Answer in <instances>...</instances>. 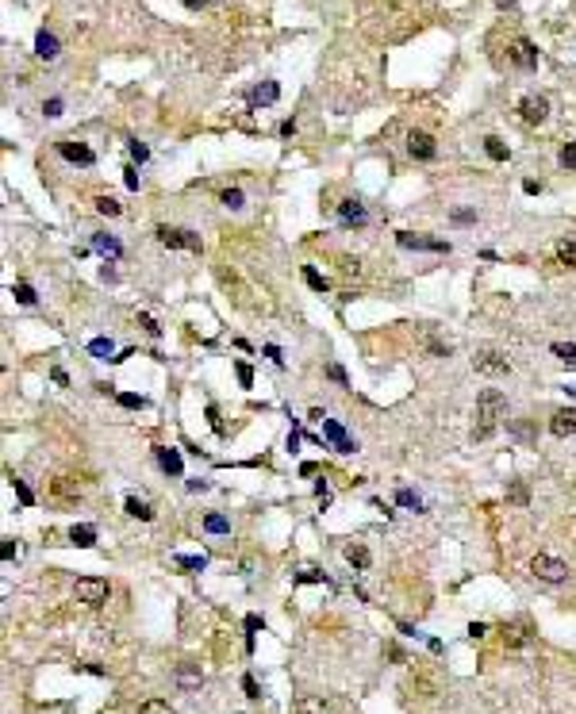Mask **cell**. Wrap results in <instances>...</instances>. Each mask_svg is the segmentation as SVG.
<instances>
[{
	"mask_svg": "<svg viewBox=\"0 0 576 714\" xmlns=\"http://www.w3.org/2000/svg\"><path fill=\"white\" fill-rule=\"evenodd\" d=\"M503 419H508V400H503V392L484 388V392H480V400H477V426H473V438H477V442L492 438Z\"/></svg>",
	"mask_w": 576,
	"mask_h": 714,
	"instance_id": "6da1fadb",
	"label": "cell"
},
{
	"mask_svg": "<svg viewBox=\"0 0 576 714\" xmlns=\"http://www.w3.org/2000/svg\"><path fill=\"white\" fill-rule=\"evenodd\" d=\"M530 572H534L538 580H546V584H561V580H568V565L561 557H549V553H538V557L530 561Z\"/></svg>",
	"mask_w": 576,
	"mask_h": 714,
	"instance_id": "7a4b0ae2",
	"label": "cell"
},
{
	"mask_svg": "<svg viewBox=\"0 0 576 714\" xmlns=\"http://www.w3.org/2000/svg\"><path fill=\"white\" fill-rule=\"evenodd\" d=\"M154 238L166 246V250H200V235H192L185 227H158Z\"/></svg>",
	"mask_w": 576,
	"mask_h": 714,
	"instance_id": "3957f363",
	"label": "cell"
},
{
	"mask_svg": "<svg viewBox=\"0 0 576 714\" xmlns=\"http://www.w3.org/2000/svg\"><path fill=\"white\" fill-rule=\"evenodd\" d=\"M73 596H77L85 607H104V603H108V580H100V576H81L77 584H73Z\"/></svg>",
	"mask_w": 576,
	"mask_h": 714,
	"instance_id": "277c9868",
	"label": "cell"
},
{
	"mask_svg": "<svg viewBox=\"0 0 576 714\" xmlns=\"http://www.w3.org/2000/svg\"><path fill=\"white\" fill-rule=\"evenodd\" d=\"M396 242L403 250H427V254H449V242L446 238H427V235H415V231H396Z\"/></svg>",
	"mask_w": 576,
	"mask_h": 714,
	"instance_id": "5b68a950",
	"label": "cell"
},
{
	"mask_svg": "<svg viewBox=\"0 0 576 714\" xmlns=\"http://www.w3.org/2000/svg\"><path fill=\"white\" fill-rule=\"evenodd\" d=\"M508 58L515 62V66L523 69V73H530V69H538V47L527 39V35H518V39H511Z\"/></svg>",
	"mask_w": 576,
	"mask_h": 714,
	"instance_id": "8992f818",
	"label": "cell"
},
{
	"mask_svg": "<svg viewBox=\"0 0 576 714\" xmlns=\"http://www.w3.org/2000/svg\"><path fill=\"white\" fill-rule=\"evenodd\" d=\"M473 369L484 372V377H503V372H511V361L499 350H480L477 357H473Z\"/></svg>",
	"mask_w": 576,
	"mask_h": 714,
	"instance_id": "52a82bcc",
	"label": "cell"
},
{
	"mask_svg": "<svg viewBox=\"0 0 576 714\" xmlns=\"http://www.w3.org/2000/svg\"><path fill=\"white\" fill-rule=\"evenodd\" d=\"M408 154L415 157V162H434L438 142H434V135H427V131H411V135H408Z\"/></svg>",
	"mask_w": 576,
	"mask_h": 714,
	"instance_id": "ba28073f",
	"label": "cell"
},
{
	"mask_svg": "<svg viewBox=\"0 0 576 714\" xmlns=\"http://www.w3.org/2000/svg\"><path fill=\"white\" fill-rule=\"evenodd\" d=\"M58 154L66 157V162H73V166H97V154H92V146H85V142H73V138H62L58 142Z\"/></svg>",
	"mask_w": 576,
	"mask_h": 714,
	"instance_id": "9c48e42d",
	"label": "cell"
},
{
	"mask_svg": "<svg viewBox=\"0 0 576 714\" xmlns=\"http://www.w3.org/2000/svg\"><path fill=\"white\" fill-rule=\"evenodd\" d=\"M338 223L342 227H365V223H369V207H365L358 196L342 200V204H338Z\"/></svg>",
	"mask_w": 576,
	"mask_h": 714,
	"instance_id": "30bf717a",
	"label": "cell"
},
{
	"mask_svg": "<svg viewBox=\"0 0 576 714\" xmlns=\"http://www.w3.org/2000/svg\"><path fill=\"white\" fill-rule=\"evenodd\" d=\"M323 438L331 442L338 453H353V450H358V442L346 434V426H342L338 419H323Z\"/></svg>",
	"mask_w": 576,
	"mask_h": 714,
	"instance_id": "8fae6325",
	"label": "cell"
},
{
	"mask_svg": "<svg viewBox=\"0 0 576 714\" xmlns=\"http://www.w3.org/2000/svg\"><path fill=\"white\" fill-rule=\"evenodd\" d=\"M518 116L527 119V123H546V116H549V100H546V97H527L523 104H518Z\"/></svg>",
	"mask_w": 576,
	"mask_h": 714,
	"instance_id": "7c38bea8",
	"label": "cell"
},
{
	"mask_svg": "<svg viewBox=\"0 0 576 714\" xmlns=\"http://www.w3.org/2000/svg\"><path fill=\"white\" fill-rule=\"evenodd\" d=\"M35 54H39L42 62H54L62 54V42H58V35H54V31H47L42 27L39 35H35Z\"/></svg>",
	"mask_w": 576,
	"mask_h": 714,
	"instance_id": "4fadbf2b",
	"label": "cell"
},
{
	"mask_svg": "<svg viewBox=\"0 0 576 714\" xmlns=\"http://www.w3.org/2000/svg\"><path fill=\"white\" fill-rule=\"evenodd\" d=\"M154 457H158V465L169 472V476H181L185 472V461H181V450H173V446H158L154 450Z\"/></svg>",
	"mask_w": 576,
	"mask_h": 714,
	"instance_id": "5bb4252c",
	"label": "cell"
},
{
	"mask_svg": "<svg viewBox=\"0 0 576 714\" xmlns=\"http://www.w3.org/2000/svg\"><path fill=\"white\" fill-rule=\"evenodd\" d=\"M277 100H281V85H277V81H262V85L250 92V104H258V108H269Z\"/></svg>",
	"mask_w": 576,
	"mask_h": 714,
	"instance_id": "9a60e30c",
	"label": "cell"
},
{
	"mask_svg": "<svg viewBox=\"0 0 576 714\" xmlns=\"http://www.w3.org/2000/svg\"><path fill=\"white\" fill-rule=\"evenodd\" d=\"M549 434H557V438L576 434V411H557L553 419H549Z\"/></svg>",
	"mask_w": 576,
	"mask_h": 714,
	"instance_id": "2e32d148",
	"label": "cell"
},
{
	"mask_svg": "<svg viewBox=\"0 0 576 714\" xmlns=\"http://www.w3.org/2000/svg\"><path fill=\"white\" fill-rule=\"evenodd\" d=\"M296 714H331V703L323 695H300L296 699Z\"/></svg>",
	"mask_w": 576,
	"mask_h": 714,
	"instance_id": "e0dca14e",
	"label": "cell"
},
{
	"mask_svg": "<svg viewBox=\"0 0 576 714\" xmlns=\"http://www.w3.org/2000/svg\"><path fill=\"white\" fill-rule=\"evenodd\" d=\"M92 250H97V254H104V257H119V254H123L119 238H112V235H92Z\"/></svg>",
	"mask_w": 576,
	"mask_h": 714,
	"instance_id": "ac0fdd59",
	"label": "cell"
},
{
	"mask_svg": "<svg viewBox=\"0 0 576 714\" xmlns=\"http://www.w3.org/2000/svg\"><path fill=\"white\" fill-rule=\"evenodd\" d=\"M173 565L177 568H188V572H200V568H208V557H204V553H177Z\"/></svg>",
	"mask_w": 576,
	"mask_h": 714,
	"instance_id": "d6986e66",
	"label": "cell"
},
{
	"mask_svg": "<svg viewBox=\"0 0 576 714\" xmlns=\"http://www.w3.org/2000/svg\"><path fill=\"white\" fill-rule=\"evenodd\" d=\"M88 353L100 357V361H116V357H112V353H116V342H112V338H92V342H88Z\"/></svg>",
	"mask_w": 576,
	"mask_h": 714,
	"instance_id": "ffe728a7",
	"label": "cell"
},
{
	"mask_svg": "<svg viewBox=\"0 0 576 714\" xmlns=\"http://www.w3.org/2000/svg\"><path fill=\"white\" fill-rule=\"evenodd\" d=\"M123 507H127V515H131V519H142V522H150V519H154L150 503H142L138 496H127V503H123Z\"/></svg>",
	"mask_w": 576,
	"mask_h": 714,
	"instance_id": "44dd1931",
	"label": "cell"
},
{
	"mask_svg": "<svg viewBox=\"0 0 576 714\" xmlns=\"http://www.w3.org/2000/svg\"><path fill=\"white\" fill-rule=\"evenodd\" d=\"M346 561H350L353 568H369V549L365 546H358V541H350V546H346Z\"/></svg>",
	"mask_w": 576,
	"mask_h": 714,
	"instance_id": "7402d4cb",
	"label": "cell"
},
{
	"mask_svg": "<svg viewBox=\"0 0 576 714\" xmlns=\"http://www.w3.org/2000/svg\"><path fill=\"white\" fill-rule=\"evenodd\" d=\"M200 684H204V676L196 672V668H177V687H185V691H196Z\"/></svg>",
	"mask_w": 576,
	"mask_h": 714,
	"instance_id": "603a6c76",
	"label": "cell"
},
{
	"mask_svg": "<svg viewBox=\"0 0 576 714\" xmlns=\"http://www.w3.org/2000/svg\"><path fill=\"white\" fill-rule=\"evenodd\" d=\"M219 204H223L227 212H242V207H246V192H242V188H227V192L219 196Z\"/></svg>",
	"mask_w": 576,
	"mask_h": 714,
	"instance_id": "cb8c5ba5",
	"label": "cell"
},
{
	"mask_svg": "<svg viewBox=\"0 0 576 714\" xmlns=\"http://www.w3.org/2000/svg\"><path fill=\"white\" fill-rule=\"evenodd\" d=\"M69 538H73V546L88 549V546H97V530H92V526H73V530H69Z\"/></svg>",
	"mask_w": 576,
	"mask_h": 714,
	"instance_id": "d4e9b609",
	"label": "cell"
},
{
	"mask_svg": "<svg viewBox=\"0 0 576 714\" xmlns=\"http://www.w3.org/2000/svg\"><path fill=\"white\" fill-rule=\"evenodd\" d=\"M12 296H16V303H23V307H31V303L39 300V296H35V288H31L27 281H16V284H12Z\"/></svg>",
	"mask_w": 576,
	"mask_h": 714,
	"instance_id": "484cf974",
	"label": "cell"
},
{
	"mask_svg": "<svg viewBox=\"0 0 576 714\" xmlns=\"http://www.w3.org/2000/svg\"><path fill=\"white\" fill-rule=\"evenodd\" d=\"M303 281H308V288H315V292H327L331 284H327V277L315 269V265H303Z\"/></svg>",
	"mask_w": 576,
	"mask_h": 714,
	"instance_id": "4316f807",
	"label": "cell"
},
{
	"mask_svg": "<svg viewBox=\"0 0 576 714\" xmlns=\"http://www.w3.org/2000/svg\"><path fill=\"white\" fill-rule=\"evenodd\" d=\"M557 262H561V265H568V269H576V242L561 238V242H557Z\"/></svg>",
	"mask_w": 576,
	"mask_h": 714,
	"instance_id": "83f0119b",
	"label": "cell"
},
{
	"mask_svg": "<svg viewBox=\"0 0 576 714\" xmlns=\"http://www.w3.org/2000/svg\"><path fill=\"white\" fill-rule=\"evenodd\" d=\"M484 150H488L492 162H508V146H503V138L488 135V138H484Z\"/></svg>",
	"mask_w": 576,
	"mask_h": 714,
	"instance_id": "f1b7e54d",
	"label": "cell"
},
{
	"mask_svg": "<svg viewBox=\"0 0 576 714\" xmlns=\"http://www.w3.org/2000/svg\"><path fill=\"white\" fill-rule=\"evenodd\" d=\"M204 530L208 534H227V530H231V519H227V515H204Z\"/></svg>",
	"mask_w": 576,
	"mask_h": 714,
	"instance_id": "f546056e",
	"label": "cell"
},
{
	"mask_svg": "<svg viewBox=\"0 0 576 714\" xmlns=\"http://www.w3.org/2000/svg\"><path fill=\"white\" fill-rule=\"evenodd\" d=\"M508 499H511V503H518V507H527V503H530V492H527V484H523V480H511V488H508Z\"/></svg>",
	"mask_w": 576,
	"mask_h": 714,
	"instance_id": "4dcf8cb0",
	"label": "cell"
},
{
	"mask_svg": "<svg viewBox=\"0 0 576 714\" xmlns=\"http://www.w3.org/2000/svg\"><path fill=\"white\" fill-rule=\"evenodd\" d=\"M97 212L100 216H119V212H123V204H119V200H112V196H97Z\"/></svg>",
	"mask_w": 576,
	"mask_h": 714,
	"instance_id": "1f68e13d",
	"label": "cell"
},
{
	"mask_svg": "<svg viewBox=\"0 0 576 714\" xmlns=\"http://www.w3.org/2000/svg\"><path fill=\"white\" fill-rule=\"evenodd\" d=\"M116 400H119V407H131V411H142V407H147V396H135V392H119Z\"/></svg>",
	"mask_w": 576,
	"mask_h": 714,
	"instance_id": "d6a6232c",
	"label": "cell"
},
{
	"mask_svg": "<svg viewBox=\"0 0 576 714\" xmlns=\"http://www.w3.org/2000/svg\"><path fill=\"white\" fill-rule=\"evenodd\" d=\"M138 714H177V711L166 703V699H147V703L138 706Z\"/></svg>",
	"mask_w": 576,
	"mask_h": 714,
	"instance_id": "836d02e7",
	"label": "cell"
},
{
	"mask_svg": "<svg viewBox=\"0 0 576 714\" xmlns=\"http://www.w3.org/2000/svg\"><path fill=\"white\" fill-rule=\"evenodd\" d=\"M396 503H400V507H411V511H423V499L415 496L411 488H400V492H396Z\"/></svg>",
	"mask_w": 576,
	"mask_h": 714,
	"instance_id": "e575fe53",
	"label": "cell"
},
{
	"mask_svg": "<svg viewBox=\"0 0 576 714\" xmlns=\"http://www.w3.org/2000/svg\"><path fill=\"white\" fill-rule=\"evenodd\" d=\"M553 353L565 365H576V342H553Z\"/></svg>",
	"mask_w": 576,
	"mask_h": 714,
	"instance_id": "d590c367",
	"label": "cell"
},
{
	"mask_svg": "<svg viewBox=\"0 0 576 714\" xmlns=\"http://www.w3.org/2000/svg\"><path fill=\"white\" fill-rule=\"evenodd\" d=\"M62 112H66V100H62V97H50L47 104H42V116H47V119H58Z\"/></svg>",
	"mask_w": 576,
	"mask_h": 714,
	"instance_id": "8d00e7d4",
	"label": "cell"
},
{
	"mask_svg": "<svg viewBox=\"0 0 576 714\" xmlns=\"http://www.w3.org/2000/svg\"><path fill=\"white\" fill-rule=\"evenodd\" d=\"M561 166H565L568 173H576V142H565V146H561Z\"/></svg>",
	"mask_w": 576,
	"mask_h": 714,
	"instance_id": "74e56055",
	"label": "cell"
},
{
	"mask_svg": "<svg viewBox=\"0 0 576 714\" xmlns=\"http://www.w3.org/2000/svg\"><path fill=\"white\" fill-rule=\"evenodd\" d=\"M235 372H238V384H242V388H254V369H250L246 361H238Z\"/></svg>",
	"mask_w": 576,
	"mask_h": 714,
	"instance_id": "f35d334b",
	"label": "cell"
},
{
	"mask_svg": "<svg viewBox=\"0 0 576 714\" xmlns=\"http://www.w3.org/2000/svg\"><path fill=\"white\" fill-rule=\"evenodd\" d=\"M12 488H16V496H20V503H27V507H31V503H35V496H31V488H27V484H23L20 476H12Z\"/></svg>",
	"mask_w": 576,
	"mask_h": 714,
	"instance_id": "ab89813d",
	"label": "cell"
},
{
	"mask_svg": "<svg viewBox=\"0 0 576 714\" xmlns=\"http://www.w3.org/2000/svg\"><path fill=\"white\" fill-rule=\"evenodd\" d=\"M300 584H327V576L319 568H300Z\"/></svg>",
	"mask_w": 576,
	"mask_h": 714,
	"instance_id": "60d3db41",
	"label": "cell"
},
{
	"mask_svg": "<svg viewBox=\"0 0 576 714\" xmlns=\"http://www.w3.org/2000/svg\"><path fill=\"white\" fill-rule=\"evenodd\" d=\"M127 150H131V157H135L138 166H142V162H147V157H150V150L142 146V142H138V138H131V142H127Z\"/></svg>",
	"mask_w": 576,
	"mask_h": 714,
	"instance_id": "b9f144b4",
	"label": "cell"
},
{
	"mask_svg": "<svg viewBox=\"0 0 576 714\" xmlns=\"http://www.w3.org/2000/svg\"><path fill=\"white\" fill-rule=\"evenodd\" d=\"M503 637H508L511 646H523V641H527V630H518V626H508V630H503Z\"/></svg>",
	"mask_w": 576,
	"mask_h": 714,
	"instance_id": "7bdbcfd3",
	"label": "cell"
},
{
	"mask_svg": "<svg viewBox=\"0 0 576 714\" xmlns=\"http://www.w3.org/2000/svg\"><path fill=\"white\" fill-rule=\"evenodd\" d=\"M453 223H473V219H477V212H469V207H453Z\"/></svg>",
	"mask_w": 576,
	"mask_h": 714,
	"instance_id": "ee69618b",
	"label": "cell"
},
{
	"mask_svg": "<svg viewBox=\"0 0 576 714\" xmlns=\"http://www.w3.org/2000/svg\"><path fill=\"white\" fill-rule=\"evenodd\" d=\"M327 377H331L338 388H346V372H342V365H327Z\"/></svg>",
	"mask_w": 576,
	"mask_h": 714,
	"instance_id": "f6af8a7d",
	"label": "cell"
},
{
	"mask_svg": "<svg viewBox=\"0 0 576 714\" xmlns=\"http://www.w3.org/2000/svg\"><path fill=\"white\" fill-rule=\"evenodd\" d=\"M138 327H142V331H147V334H154V338H158V334H162V327H158L154 319H150V315H138Z\"/></svg>",
	"mask_w": 576,
	"mask_h": 714,
	"instance_id": "bcb514c9",
	"label": "cell"
},
{
	"mask_svg": "<svg viewBox=\"0 0 576 714\" xmlns=\"http://www.w3.org/2000/svg\"><path fill=\"white\" fill-rule=\"evenodd\" d=\"M123 185H127L131 192L138 188V173H135V166H127V169H123Z\"/></svg>",
	"mask_w": 576,
	"mask_h": 714,
	"instance_id": "7dc6e473",
	"label": "cell"
},
{
	"mask_svg": "<svg viewBox=\"0 0 576 714\" xmlns=\"http://www.w3.org/2000/svg\"><path fill=\"white\" fill-rule=\"evenodd\" d=\"M265 357L273 365H284V357H281V346H265Z\"/></svg>",
	"mask_w": 576,
	"mask_h": 714,
	"instance_id": "c3c4849f",
	"label": "cell"
},
{
	"mask_svg": "<svg viewBox=\"0 0 576 714\" xmlns=\"http://www.w3.org/2000/svg\"><path fill=\"white\" fill-rule=\"evenodd\" d=\"M242 691L250 695V699H258V684H254V676H242Z\"/></svg>",
	"mask_w": 576,
	"mask_h": 714,
	"instance_id": "681fc988",
	"label": "cell"
},
{
	"mask_svg": "<svg viewBox=\"0 0 576 714\" xmlns=\"http://www.w3.org/2000/svg\"><path fill=\"white\" fill-rule=\"evenodd\" d=\"M208 419H212V431L215 434H223V422H219V411H215V407H208Z\"/></svg>",
	"mask_w": 576,
	"mask_h": 714,
	"instance_id": "f907efd6",
	"label": "cell"
},
{
	"mask_svg": "<svg viewBox=\"0 0 576 714\" xmlns=\"http://www.w3.org/2000/svg\"><path fill=\"white\" fill-rule=\"evenodd\" d=\"M0 557H4V561H12V557H16V541H12V538L4 541V549H0Z\"/></svg>",
	"mask_w": 576,
	"mask_h": 714,
	"instance_id": "816d5d0a",
	"label": "cell"
},
{
	"mask_svg": "<svg viewBox=\"0 0 576 714\" xmlns=\"http://www.w3.org/2000/svg\"><path fill=\"white\" fill-rule=\"evenodd\" d=\"M281 135H284V138H292V135H296V119H284V123H281Z\"/></svg>",
	"mask_w": 576,
	"mask_h": 714,
	"instance_id": "f5cc1de1",
	"label": "cell"
},
{
	"mask_svg": "<svg viewBox=\"0 0 576 714\" xmlns=\"http://www.w3.org/2000/svg\"><path fill=\"white\" fill-rule=\"evenodd\" d=\"M523 192H530V196H534V192H542V185H538L534 177H527V181H523Z\"/></svg>",
	"mask_w": 576,
	"mask_h": 714,
	"instance_id": "db71d44e",
	"label": "cell"
},
{
	"mask_svg": "<svg viewBox=\"0 0 576 714\" xmlns=\"http://www.w3.org/2000/svg\"><path fill=\"white\" fill-rule=\"evenodd\" d=\"M484 630H488L484 622H473V626H469V637H484Z\"/></svg>",
	"mask_w": 576,
	"mask_h": 714,
	"instance_id": "11a10c76",
	"label": "cell"
},
{
	"mask_svg": "<svg viewBox=\"0 0 576 714\" xmlns=\"http://www.w3.org/2000/svg\"><path fill=\"white\" fill-rule=\"evenodd\" d=\"M496 4H499V8H511V4H515V0H496Z\"/></svg>",
	"mask_w": 576,
	"mask_h": 714,
	"instance_id": "9f6ffc18",
	"label": "cell"
},
{
	"mask_svg": "<svg viewBox=\"0 0 576 714\" xmlns=\"http://www.w3.org/2000/svg\"><path fill=\"white\" fill-rule=\"evenodd\" d=\"M565 392H568V396H576V384H568V388H565Z\"/></svg>",
	"mask_w": 576,
	"mask_h": 714,
	"instance_id": "6f0895ef",
	"label": "cell"
}]
</instances>
